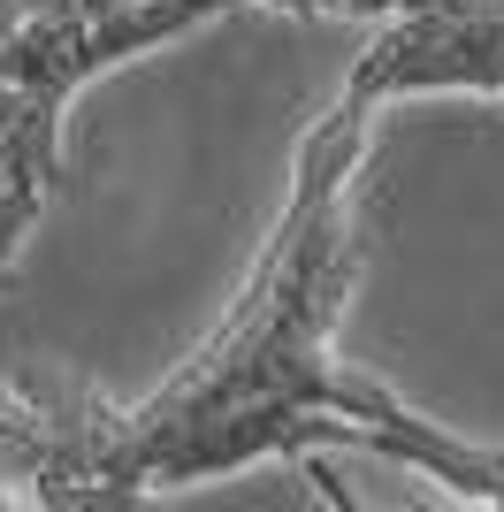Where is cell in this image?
Segmentation results:
<instances>
[{"label":"cell","instance_id":"obj_1","mask_svg":"<svg viewBox=\"0 0 504 512\" xmlns=\"http://www.w3.org/2000/svg\"><path fill=\"white\" fill-rule=\"evenodd\" d=\"M359 146L367 115L352 107H329L306 130L291 199L260 245L245 299L153 398L107 406L69 383H0V505H130L252 459H291L321 436L420 467L474 505H504V451L459 444L336 352V314L359 276V230L344 207Z\"/></svg>","mask_w":504,"mask_h":512},{"label":"cell","instance_id":"obj_2","mask_svg":"<svg viewBox=\"0 0 504 512\" xmlns=\"http://www.w3.org/2000/svg\"><path fill=\"white\" fill-rule=\"evenodd\" d=\"M359 16H390L352 62L336 107L375 115L405 92H504V0H359Z\"/></svg>","mask_w":504,"mask_h":512},{"label":"cell","instance_id":"obj_3","mask_svg":"<svg viewBox=\"0 0 504 512\" xmlns=\"http://www.w3.org/2000/svg\"><path fill=\"white\" fill-rule=\"evenodd\" d=\"M54 192H62V176H46L31 153H16L0 138V268L16 260V245L31 237V222L54 207Z\"/></svg>","mask_w":504,"mask_h":512}]
</instances>
